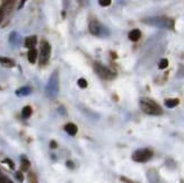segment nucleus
I'll return each instance as SVG.
<instances>
[{
	"label": "nucleus",
	"mask_w": 184,
	"mask_h": 183,
	"mask_svg": "<svg viewBox=\"0 0 184 183\" xmlns=\"http://www.w3.org/2000/svg\"><path fill=\"white\" fill-rule=\"evenodd\" d=\"M140 109L143 112H145L148 115H160L163 114V109L160 105L157 103L156 101L148 98V97H143L139 101Z\"/></svg>",
	"instance_id": "nucleus-1"
},
{
	"label": "nucleus",
	"mask_w": 184,
	"mask_h": 183,
	"mask_svg": "<svg viewBox=\"0 0 184 183\" xmlns=\"http://www.w3.org/2000/svg\"><path fill=\"white\" fill-rule=\"evenodd\" d=\"M145 22H147L149 25H155L158 27H164V28H173L174 27V21L170 19L168 17H153L145 19Z\"/></svg>",
	"instance_id": "nucleus-2"
},
{
	"label": "nucleus",
	"mask_w": 184,
	"mask_h": 183,
	"mask_svg": "<svg viewBox=\"0 0 184 183\" xmlns=\"http://www.w3.org/2000/svg\"><path fill=\"white\" fill-rule=\"evenodd\" d=\"M154 156V152L149 148H141L137 149L133 154H132V159L135 162L138 163H145L148 162L151 157Z\"/></svg>",
	"instance_id": "nucleus-3"
},
{
	"label": "nucleus",
	"mask_w": 184,
	"mask_h": 183,
	"mask_svg": "<svg viewBox=\"0 0 184 183\" xmlns=\"http://www.w3.org/2000/svg\"><path fill=\"white\" fill-rule=\"evenodd\" d=\"M59 92V78H58V71H54L53 75L50 77L49 84L46 86V94L49 97H56Z\"/></svg>",
	"instance_id": "nucleus-4"
},
{
	"label": "nucleus",
	"mask_w": 184,
	"mask_h": 183,
	"mask_svg": "<svg viewBox=\"0 0 184 183\" xmlns=\"http://www.w3.org/2000/svg\"><path fill=\"white\" fill-rule=\"evenodd\" d=\"M89 31L93 35H96V36H101V38H104V36H108L110 35V31L108 28L105 27L104 25H102L100 22L97 21H92L89 23Z\"/></svg>",
	"instance_id": "nucleus-5"
},
{
	"label": "nucleus",
	"mask_w": 184,
	"mask_h": 183,
	"mask_svg": "<svg viewBox=\"0 0 184 183\" xmlns=\"http://www.w3.org/2000/svg\"><path fill=\"white\" fill-rule=\"evenodd\" d=\"M50 55H51V46H50V44L48 42L44 41L41 45V57H40L42 65L48 62Z\"/></svg>",
	"instance_id": "nucleus-6"
},
{
	"label": "nucleus",
	"mask_w": 184,
	"mask_h": 183,
	"mask_svg": "<svg viewBox=\"0 0 184 183\" xmlns=\"http://www.w3.org/2000/svg\"><path fill=\"white\" fill-rule=\"evenodd\" d=\"M95 71L102 77V78H104V79H111L113 77L115 76V73L111 71L110 69H108L106 67L104 66H101V65H96L95 66Z\"/></svg>",
	"instance_id": "nucleus-7"
},
{
	"label": "nucleus",
	"mask_w": 184,
	"mask_h": 183,
	"mask_svg": "<svg viewBox=\"0 0 184 183\" xmlns=\"http://www.w3.org/2000/svg\"><path fill=\"white\" fill-rule=\"evenodd\" d=\"M128 38H129V40H130V41L137 42L140 38H141V31H140V30H138V28L132 30V31L128 34Z\"/></svg>",
	"instance_id": "nucleus-8"
},
{
	"label": "nucleus",
	"mask_w": 184,
	"mask_h": 183,
	"mask_svg": "<svg viewBox=\"0 0 184 183\" xmlns=\"http://www.w3.org/2000/svg\"><path fill=\"white\" fill-rule=\"evenodd\" d=\"M65 130H66L67 133L70 135V136H75L77 132H78V128H77V125H73V123H67V125H65Z\"/></svg>",
	"instance_id": "nucleus-9"
},
{
	"label": "nucleus",
	"mask_w": 184,
	"mask_h": 183,
	"mask_svg": "<svg viewBox=\"0 0 184 183\" xmlns=\"http://www.w3.org/2000/svg\"><path fill=\"white\" fill-rule=\"evenodd\" d=\"M37 43V38L36 36H28L25 38V46L29 49H34V46Z\"/></svg>",
	"instance_id": "nucleus-10"
},
{
	"label": "nucleus",
	"mask_w": 184,
	"mask_h": 183,
	"mask_svg": "<svg viewBox=\"0 0 184 183\" xmlns=\"http://www.w3.org/2000/svg\"><path fill=\"white\" fill-rule=\"evenodd\" d=\"M27 58H28V61L31 63H35L36 58H37V50H36V49H29Z\"/></svg>",
	"instance_id": "nucleus-11"
},
{
	"label": "nucleus",
	"mask_w": 184,
	"mask_h": 183,
	"mask_svg": "<svg viewBox=\"0 0 184 183\" xmlns=\"http://www.w3.org/2000/svg\"><path fill=\"white\" fill-rule=\"evenodd\" d=\"M0 63L5 67H14L15 66V62L13 61V59L5 58V57H0Z\"/></svg>",
	"instance_id": "nucleus-12"
},
{
	"label": "nucleus",
	"mask_w": 184,
	"mask_h": 183,
	"mask_svg": "<svg viewBox=\"0 0 184 183\" xmlns=\"http://www.w3.org/2000/svg\"><path fill=\"white\" fill-rule=\"evenodd\" d=\"M32 90L29 88V87L25 86V87H21L19 90H16V95H18V96H26V95H28V94H31Z\"/></svg>",
	"instance_id": "nucleus-13"
},
{
	"label": "nucleus",
	"mask_w": 184,
	"mask_h": 183,
	"mask_svg": "<svg viewBox=\"0 0 184 183\" xmlns=\"http://www.w3.org/2000/svg\"><path fill=\"white\" fill-rule=\"evenodd\" d=\"M178 103H180V101L177 100V98H168V100L165 101V105L168 109H173V107L177 106Z\"/></svg>",
	"instance_id": "nucleus-14"
},
{
	"label": "nucleus",
	"mask_w": 184,
	"mask_h": 183,
	"mask_svg": "<svg viewBox=\"0 0 184 183\" xmlns=\"http://www.w3.org/2000/svg\"><path fill=\"white\" fill-rule=\"evenodd\" d=\"M32 114V109L31 106H25L22 111V117H24V119H27V117H31Z\"/></svg>",
	"instance_id": "nucleus-15"
},
{
	"label": "nucleus",
	"mask_w": 184,
	"mask_h": 183,
	"mask_svg": "<svg viewBox=\"0 0 184 183\" xmlns=\"http://www.w3.org/2000/svg\"><path fill=\"white\" fill-rule=\"evenodd\" d=\"M167 67H168V60L165 58L162 59L159 61V63H158V68H159V69H165Z\"/></svg>",
	"instance_id": "nucleus-16"
},
{
	"label": "nucleus",
	"mask_w": 184,
	"mask_h": 183,
	"mask_svg": "<svg viewBox=\"0 0 184 183\" xmlns=\"http://www.w3.org/2000/svg\"><path fill=\"white\" fill-rule=\"evenodd\" d=\"M22 169H24V171H26V169H28V167H29V162H28L27 159L25 158V157H22Z\"/></svg>",
	"instance_id": "nucleus-17"
},
{
	"label": "nucleus",
	"mask_w": 184,
	"mask_h": 183,
	"mask_svg": "<svg viewBox=\"0 0 184 183\" xmlns=\"http://www.w3.org/2000/svg\"><path fill=\"white\" fill-rule=\"evenodd\" d=\"M87 80L84 79V78H80V79H78V86L80 87V88H86L87 87Z\"/></svg>",
	"instance_id": "nucleus-18"
},
{
	"label": "nucleus",
	"mask_w": 184,
	"mask_h": 183,
	"mask_svg": "<svg viewBox=\"0 0 184 183\" xmlns=\"http://www.w3.org/2000/svg\"><path fill=\"white\" fill-rule=\"evenodd\" d=\"M0 183H13V181L8 179L7 176L0 175Z\"/></svg>",
	"instance_id": "nucleus-19"
},
{
	"label": "nucleus",
	"mask_w": 184,
	"mask_h": 183,
	"mask_svg": "<svg viewBox=\"0 0 184 183\" xmlns=\"http://www.w3.org/2000/svg\"><path fill=\"white\" fill-rule=\"evenodd\" d=\"M98 2H100V5L103 6V7H108V6L111 5V0H100Z\"/></svg>",
	"instance_id": "nucleus-20"
},
{
	"label": "nucleus",
	"mask_w": 184,
	"mask_h": 183,
	"mask_svg": "<svg viewBox=\"0 0 184 183\" xmlns=\"http://www.w3.org/2000/svg\"><path fill=\"white\" fill-rule=\"evenodd\" d=\"M16 179H17L19 182H23V180H24V176H23V174H22L21 172H17V173H16Z\"/></svg>",
	"instance_id": "nucleus-21"
},
{
	"label": "nucleus",
	"mask_w": 184,
	"mask_h": 183,
	"mask_svg": "<svg viewBox=\"0 0 184 183\" xmlns=\"http://www.w3.org/2000/svg\"><path fill=\"white\" fill-rule=\"evenodd\" d=\"M4 162H5V163H7L8 165L10 166V169H14V163L11 162V161H10V159H9V158H6V159H5V161H4Z\"/></svg>",
	"instance_id": "nucleus-22"
},
{
	"label": "nucleus",
	"mask_w": 184,
	"mask_h": 183,
	"mask_svg": "<svg viewBox=\"0 0 184 183\" xmlns=\"http://www.w3.org/2000/svg\"><path fill=\"white\" fill-rule=\"evenodd\" d=\"M2 19H4V10H2V9H0V23H1Z\"/></svg>",
	"instance_id": "nucleus-23"
},
{
	"label": "nucleus",
	"mask_w": 184,
	"mask_h": 183,
	"mask_svg": "<svg viewBox=\"0 0 184 183\" xmlns=\"http://www.w3.org/2000/svg\"><path fill=\"white\" fill-rule=\"evenodd\" d=\"M50 146L52 147V148H56L57 147V144H56V141H51V144H50Z\"/></svg>",
	"instance_id": "nucleus-24"
},
{
	"label": "nucleus",
	"mask_w": 184,
	"mask_h": 183,
	"mask_svg": "<svg viewBox=\"0 0 184 183\" xmlns=\"http://www.w3.org/2000/svg\"><path fill=\"white\" fill-rule=\"evenodd\" d=\"M67 166H68V167H72L73 169V164L71 162H67Z\"/></svg>",
	"instance_id": "nucleus-25"
},
{
	"label": "nucleus",
	"mask_w": 184,
	"mask_h": 183,
	"mask_svg": "<svg viewBox=\"0 0 184 183\" xmlns=\"http://www.w3.org/2000/svg\"><path fill=\"white\" fill-rule=\"evenodd\" d=\"M0 175H2V174H1V172H0Z\"/></svg>",
	"instance_id": "nucleus-26"
}]
</instances>
